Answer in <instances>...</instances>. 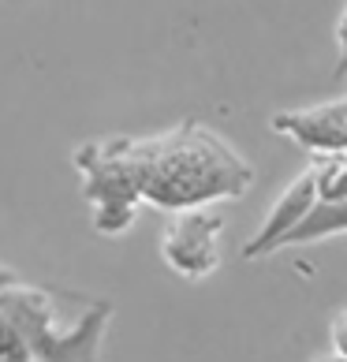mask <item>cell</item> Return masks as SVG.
<instances>
[{
    "instance_id": "obj_1",
    "label": "cell",
    "mask_w": 347,
    "mask_h": 362,
    "mask_svg": "<svg viewBox=\"0 0 347 362\" xmlns=\"http://www.w3.org/2000/svg\"><path fill=\"white\" fill-rule=\"evenodd\" d=\"M75 172L101 235H124L139 206L165 213L202 209L243 198L254 168L198 119H183L161 135H112L75 146Z\"/></svg>"
},
{
    "instance_id": "obj_2",
    "label": "cell",
    "mask_w": 347,
    "mask_h": 362,
    "mask_svg": "<svg viewBox=\"0 0 347 362\" xmlns=\"http://www.w3.org/2000/svg\"><path fill=\"white\" fill-rule=\"evenodd\" d=\"M0 310L23 329L37 362H98L112 303L52 284H34L0 265Z\"/></svg>"
},
{
    "instance_id": "obj_3",
    "label": "cell",
    "mask_w": 347,
    "mask_h": 362,
    "mask_svg": "<svg viewBox=\"0 0 347 362\" xmlns=\"http://www.w3.org/2000/svg\"><path fill=\"white\" fill-rule=\"evenodd\" d=\"M220 232L224 217L213 206L172 213L161 232V258L183 280H206L220 269Z\"/></svg>"
},
{
    "instance_id": "obj_4",
    "label": "cell",
    "mask_w": 347,
    "mask_h": 362,
    "mask_svg": "<svg viewBox=\"0 0 347 362\" xmlns=\"http://www.w3.org/2000/svg\"><path fill=\"white\" fill-rule=\"evenodd\" d=\"M273 131L314 157L347 153V93L336 101L273 112Z\"/></svg>"
},
{
    "instance_id": "obj_5",
    "label": "cell",
    "mask_w": 347,
    "mask_h": 362,
    "mask_svg": "<svg viewBox=\"0 0 347 362\" xmlns=\"http://www.w3.org/2000/svg\"><path fill=\"white\" fill-rule=\"evenodd\" d=\"M317 206V180L314 168H306L302 176L291 180V187L280 194V202H273L269 217L261 221V228L250 235V243L243 247V258H265V254L280 250V239H284L295 224H302L310 217V209Z\"/></svg>"
},
{
    "instance_id": "obj_6",
    "label": "cell",
    "mask_w": 347,
    "mask_h": 362,
    "mask_svg": "<svg viewBox=\"0 0 347 362\" xmlns=\"http://www.w3.org/2000/svg\"><path fill=\"white\" fill-rule=\"evenodd\" d=\"M347 232V202H317L310 209V217L302 224H295L291 232L280 239V250L284 247H306V243H322L329 235H343Z\"/></svg>"
},
{
    "instance_id": "obj_7",
    "label": "cell",
    "mask_w": 347,
    "mask_h": 362,
    "mask_svg": "<svg viewBox=\"0 0 347 362\" xmlns=\"http://www.w3.org/2000/svg\"><path fill=\"white\" fill-rule=\"evenodd\" d=\"M314 180H317V202H347V153L314 157Z\"/></svg>"
},
{
    "instance_id": "obj_8",
    "label": "cell",
    "mask_w": 347,
    "mask_h": 362,
    "mask_svg": "<svg viewBox=\"0 0 347 362\" xmlns=\"http://www.w3.org/2000/svg\"><path fill=\"white\" fill-rule=\"evenodd\" d=\"M0 362H37L30 344L23 337V329L4 310H0Z\"/></svg>"
},
{
    "instance_id": "obj_9",
    "label": "cell",
    "mask_w": 347,
    "mask_h": 362,
    "mask_svg": "<svg viewBox=\"0 0 347 362\" xmlns=\"http://www.w3.org/2000/svg\"><path fill=\"white\" fill-rule=\"evenodd\" d=\"M329 347L340 358H347V306H343L336 317H332V325H329Z\"/></svg>"
},
{
    "instance_id": "obj_10",
    "label": "cell",
    "mask_w": 347,
    "mask_h": 362,
    "mask_svg": "<svg viewBox=\"0 0 347 362\" xmlns=\"http://www.w3.org/2000/svg\"><path fill=\"white\" fill-rule=\"evenodd\" d=\"M336 49H340V64H336V78L347 75V4L336 19Z\"/></svg>"
},
{
    "instance_id": "obj_11",
    "label": "cell",
    "mask_w": 347,
    "mask_h": 362,
    "mask_svg": "<svg viewBox=\"0 0 347 362\" xmlns=\"http://www.w3.org/2000/svg\"><path fill=\"white\" fill-rule=\"evenodd\" d=\"M314 362H347V358H340L336 351H329V355H314Z\"/></svg>"
}]
</instances>
